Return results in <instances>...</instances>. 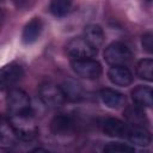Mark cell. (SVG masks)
Returning <instances> with one entry per match:
<instances>
[{"instance_id": "obj_20", "label": "cell", "mask_w": 153, "mask_h": 153, "mask_svg": "<svg viewBox=\"0 0 153 153\" xmlns=\"http://www.w3.org/2000/svg\"><path fill=\"white\" fill-rule=\"evenodd\" d=\"M72 6V0H51L49 11L55 17H63L66 16Z\"/></svg>"}, {"instance_id": "obj_5", "label": "cell", "mask_w": 153, "mask_h": 153, "mask_svg": "<svg viewBox=\"0 0 153 153\" xmlns=\"http://www.w3.org/2000/svg\"><path fill=\"white\" fill-rule=\"evenodd\" d=\"M71 66L74 73L84 79L93 80L99 78V75L102 74V66L93 57L72 60Z\"/></svg>"}, {"instance_id": "obj_3", "label": "cell", "mask_w": 153, "mask_h": 153, "mask_svg": "<svg viewBox=\"0 0 153 153\" xmlns=\"http://www.w3.org/2000/svg\"><path fill=\"white\" fill-rule=\"evenodd\" d=\"M6 104H7V110L10 116L22 115V114L32 111L29 96L23 90H19V88H13L8 92L6 98Z\"/></svg>"}, {"instance_id": "obj_19", "label": "cell", "mask_w": 153, "mask_h": 153, "mask_svg": "<svg viewBox=\"0 0 153 153\" xmlns=\"http://www.w3.org/2000/svg\"><path fill=\"white\" fill-rule=\"evenodd\" d=\"M62 90H63L66 99L75 102V100H79L81 98L82 90H81L80 85L78 82H75V81H72V80L66 81L63 84V86H62Z\"/></svg>"}, {"instance_id": "obj_17", "label": "cell", "mask_w": 153, "mask_h": 153, "mask_svg": "<svg viewBox=\"0 0 153 153\" xmlns=\"http://www.w3.org/2000/svg\"><path fill=\"white\" fill-rule=\"evenodd\" d=\"M17 139V134L8 120L0 117V142L13 143Z\"/></svg>"}, {"instance_id": "obj_7", "label": "cell", "mask_w": 153, "mask_h": 153, "mask_svg": "<svg viewBox=\"0 0 153 153\" xmlns=\"http://www.w3.org/2000/svg\"><path fill=\"white\" fill-rule=\"evenodd\" d=\"M23 67L19 63L11 62L0 68V91L13 87L23 76Z\"/></svg>"}, {"instance_id": "obj_11", "label": "cell", "mask_w": 153, "mask_h": 153, "mask_svg": "<svg viewBox=\"0 0 153 153\" xmlns=\"http://www.w3.org/2000/svg\"><path fill=\"white\" fill-rule=\"evenodd\" d=\"M108 78L114 85L122 87L129 86L133 81L131 72L124 66H112L108 71Z\"/></svg>"}, {"instance_id": "obj_16", "label": "cell", "mask_w": 153, "mask_h": 153, "mask_svg": "<svg viewBox=\"0 0 153 153\" xmlns=\"http://www.w3.org/2000/svg\"><path fill=\"white\" fill-rule=\"evenodd\" d=\"M124 117L131 126H145L147 123V117L139 105L137 106H128L124 110Z\"/></svg>"}, {"instance_id": "obj_6", "label": "cell", "mask_w": 153, "mask_h": 153, "mask_svg": "<svg viewBox=\"0 0 153 153\" xmlns=\"http://www.w3.org/2000/svg\"><path fill=\"white\" fill-rule=\"evenodd\" d=\"M66 53L72 60L94 57L97 54V48L90 44L84 37H75L71 39L66 45Z\"/></svg>"}, {"instance_id": "obj_15", "label": "cell", "mask_w": 153, "mask_h": 153, "mask_svg": "<svg viewBox=\"0 0 153 153\" xmlns=\"http://www.w3.org/2000/svg\"><path fill=\"white\" fill-rule=\"evenodd\" d=\"M131 98L139 106H152V90L148 86H137L131 91Z\"/></svg>"}, {"instance_id": "obj_10", "label": "cell", "mask_w": 153, "mask_h": 153, "mask_svg": "<svg viewBox=\"0 0 153 153\" xmlns=\"http://www.w3.org/2000/svg\"><path fill=\"white\" fill-rule=\"evenodd\" d=\"M126 137L137 146H147L151 143V134L146 126H128Z\"/></svg>"}, {"instance_id": "obj_12", "label": "cell", "mask_w": 153, "mask_h": 153, "mask_svg": "<svg viewBox=\"0 0 153 153\" xmlns=\"http://www.w3.org/2000/svg\"><path fill=\"white\" fill-rule=\"evenodd\" d=\"M42 29H43V23L39 18H32L25 26H24V30H23V33H22V41L24 44L29 45V44H32L35 43L41 32H42Z\"/></svg>"}, {"instance_id": "obj_18", "label": "cell", "mask_w": 153, "mask_h": 153, "mask_svg": "<svg viewBox=\"0 0 153 153\" xmlns=\"http://www.w3.org/2000/svg\"><path fill=\"white\" fill-rule=\"evenodd\" d=\"M136 74L139 78L146 81H152L153 80V61L151 59H143L139 61L136 66Z\"/></svg>"}, {"instance_id": "obj_2", "label": "cell", "mask_w": 153, "mask_h": 153, "mask_svg": "<svg viewBox=\"0 0 153 153\" xmlns=\"http://www.w3.org/2000/svg\"><path fill=\"white\" fill-rule=\"evenodd\" d=\"M38 96H39V99L42 100V103L50 109L60 108L66 100L62 87L54 82H50V81L43 82L39 86Z\"/></svg>"}, {"instance_id": "obj_23", "label": "cell", "mask_w": 153, "mask_h": 153, "mask_svg": "<svg viewBox=\"0 0 153 153\" xmlns=\"http://www.w3.org/2000/svg\"><path fill=\"white\" fill-rule=\"evenodd\" d=\"M1 24H2V13L0 11V27H1Z\"/></svg>"}, {"instance_id": "obj_8", "label": "cell", "mask_w": 153, "mask_h": 153, "mask_svg": "<svg viewBox=\"0 0 153 153\" xmlns=\"http://www.w3.org/2000/svg\"><path fill=\"white\" fill-rule=\"evenodd\" d=\"M74 129V121L67 114H57L50 122V130L55 136H67Z\"/></svg>"}, {"instance_id": "obj_1", "label": "cell", "mask_w": 153, "mask_h": 153, "mask_svg": "<svg viewBox=\"0 0 153 153\" xmlns=\"http://www.w3.org/2000/svg\"><path fill=\"white\" fill-rule=\"evenodd\" d=\"M10 122L17 134V137L20 140L31 141L38 134V127L36 124L32 111L22 115L10 116Z\"/></svg>"}, {"instance_id": "obj_24", "label": "cell", "mask_w": 153, "mask_h": 153, "mask_svg": "<svg viewBox=\"0 0 153 153\" xmlns=\"http://www.w3.org/2000/svg\"><path fill=\"white\" fill-rule=\"evenodd\" d=\"M8 149L7 148H4V147H0V152H7Z\"/></svg>"}, {"instance_id": "obj_22", "label": "cell", "mask_w": 153, "mask_h": 153, "mask_svg": "<svg viewBox=\"0 0 153 153\" xmlns=\"http://www.w3.org/2000/svg\"><path fill=\"white\" fill-rule=\"evenodd\" d=\"M141 43H142V47L143 49L148 53V54H152L153 53V35L151 32H147L142 36V39H141Z\"/></svg>"}, {"instance_id": "obj_25", "label": "cell", "mask_w": 153, "mask_h": 153, "mask_svg": "<svg viewBox=\"0 0 153 153\" xmlns=\"http://www.w3.org/2000/svg\"><path fill=\"white\" fill-rule=\"evenodd\" d=\"M147 1H148V2H151V0H147Z\"/></svg>"}, {"instance_id": "obj_13", "label": "cell", "mask_w": 153, "mask_h": 153, "mask_svg": "<svg viewBox=\"0 0 153 153\" xmlns=\"http://www.w3.org/2000/svg\"><path fill=\"white\" fill-rule=\"evenodd\" d=\"M100 99L110 109H118L126 104L124 94L112 88H103L100 91Z\"/></svg>"}, {"instance_id": "obj_21", "label": "cell", "mask_w": 153, "mask_h": 153, "mask_svg": "<svg viewBox=\"0 0 153 153\" xmlns=\"http://www.w3.org/2000/svg\"><path fill=\"white\" fill-rule=\"evenodd\" d=\"M103 151L108 153H131L134 152V147L121 142H110L103 148Z\"/></svg>"}, {"instance_id": "obj_4", "label": "cell", "mask_w": 153, "mask_h": 153, "mask_svg": "<svg viewBox=\"0 0 153 153\" xmlns=\"http://www.w3.org/2000/svg\"><path fill=\"white\" fill-rule=\"evenodd\" d=\"M104 59L110 66H124L131 60V51L124 43L114 42L105 48Z\"/></svg>"}, {"instance_id": "obj_9", "label": "cell", "mask_w": 153, "mask_h": 153, "mask_svg": "<svg viewBox=\"0 0 153 153\" xmlns=\"http://www.w3.org/2000/svg\"><path fill=\"white\" fill-rule=\"evenodd\" d=\"M100 128L108 136L126 137L128 126L118 118L108 117V118H104L100 121Z\"/></svg>"}, {"instance_id": "obj_14", "label": "cell", "mask_w": 153, "mask_h": 153, "mask_svg": "<svg viewBox=\"0 0 153 153\" xmlns=\"http://www.w3.org/2000/svg\"><path fill=\"white\" fill-rule=\"evenodd\" d=\"M84 38L90 43L92 44L94 48H99L103 43H104V31L103 29L99 26V25H96V24H91V25H87L84 30Z\"/></svg>"}]
</instances>
